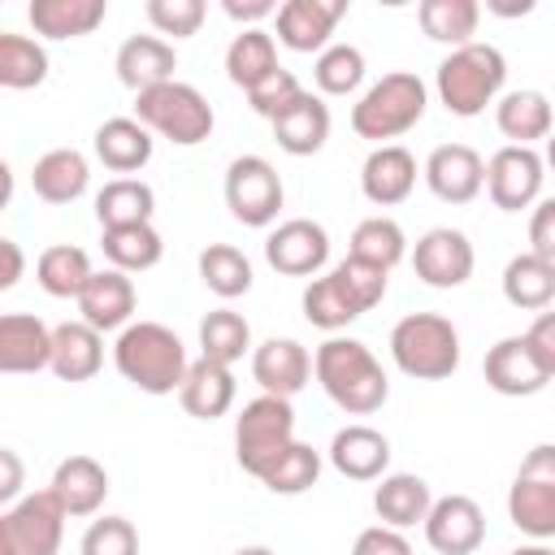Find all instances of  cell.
I'll list each match as a JSON object with an SVG mask.
<instances>
[{"mask_svg":"<svg viewBox=\"0 0 555 555\" xmlns=\"http://www.w3.org/2000/svg\"><path fill=\"white\" fill-rule=\"evenodd\" d=\"M204 17H208L204 0H147V22L160 35H173V39L195 35L204 26Z\"/></svg>","mask_w":555,"mask_h":555,"instance_id":"obj_48","label":"cell"},{"mask_svg":"<svg viewBox=\"0 0 555 555\" xmlns=\"http://www.w3.org/2000/svg\"><path fill=\"white\" fill-rule=\"evenodd\" d=\"M425 542L438 555H473L486 542V512L468 494H442L425 516Z\"/></svg>","mask_w":555,"mask_h":555,"instance_id":"obj_14","label":"cell"},{"mask_svg":"<svg viewBox=\"0 0 555 555\" xmlns=\"http://www.w3.org/2000/svg\"><path fill=\"white\" fill-rule=\"evenodd\" d=\"M481 369H486V386L499 390V395H507V399H529V395H538L551 382V373L542 369V360H538V351L529 347L525 334L499 338L486 351V364Z\"/></svg>","mask_w":555,"mask_h":555,"instance_id":"obj_15","label":"cell"},{"mask_svg":"<svg viewBox=\"0 0 555 555\" xmlns=\"http://www.w3.org/2000/svg\"><path fill=\"white\" fill-rule=\"evenodd\" d=\"M78 312L91 330L108 334V330H126L130 312H134V282L121 269H95L91 282L78 295Z\"/></svg>","mask_w":555,"mask_h":555,"instance_id":"obj_19","label":"cell"},{"mask_svg":"<svg viewBox=\"0 0 555 555\" xmlns=\"http://www.w3.org/2000/svg\"><path fill=\"white\" fill-rule=\"evenodd\" d=\"M104 13H108L104 0H30V9H26L35 35H43V39L91 35L104 22Z\"/></svg>","mask_w":555,"mask_h":555,"instance_id":"obj_33","label":"cell"},{"mask_svg":"<svg viewBox=\"0 0 555 555\" xmlns=\"http://www.w3.org/2000/svg\"><path fill=\"white\" fill-rule=\"evenodd\" d=\"M529 251L555 260V195L551 199H538V208L529 217Z\"/></svg>","mask_w":555,"mask_h":555,"instance_id":"obj_51","label":"cell"},{"mask_svg":"<svg viewBox=\"0 0 555 555\" xmlns=\"http://www.w3.org/2000/svg\"><path fill=\"white\" fill-rule=\"evenodd\" d=\"M486 9H490V13H503V17H516V13H529L533 4H529V0H520V4H499V0H490Z\"/></svg>","mask_w":555,"mask_h":555,"instance_id":"obj_56","label":"cell"},{"mask_svg":"<svg viewBox=\"0 0 555 555\" xmlns=\"http://www.w3.org/2000/svg\"><path fill=\"white\" fill-rule=\"evenodd\" d=\"M225 17L234 22H260V17H278V4L273 0H221Z\"/></svg>","mask_w":555,"mask_h":555,"instance_id":"obj_53","label":"cell"},{"mask_svg":"<svg viewBox=\"0 0 555 555\" xmlns=\"http://www.w3.org/2000/svg\"><path fill=\"white\" fill-rule=\"evenodd\" d=\"M91 273H95L91 256L82 247H74V243H56V247L39 251V260H35V282L52 299H78L82 286L91 282Z\"/></svg>","mask_w":555,"mask_h":555,"instance_id":"obj_36","label":"cell"},{"mask_svg":"<svg viewBox=\"0 0 555 555\" xmlns=\"http://www.w3.org/2000/svg\"><path fill=\"white\" fill-rule=\"evenodd\" d=\"M503 82H507V61L494 43L473 39V43L447 52L438 65V100L455 117H477V113H486V104H499Z\"/></svg>","mask_w":555,"mask_h":555,"instance_id":"obj_3","label":"cell"},{"mask_svg":"<svg viewBox=\"0 0 555 555\" xmlns=\"http://www.w3.org/2000/svg\"><path fill=\"white\" fill-rule=\"evenodd\" d=\"M100 247H104L108 264H113V269H121V273H143V269L160 264V256H165L160 230H156L152 221H143V225H117V230H104V234H100Z\"/></svg>","mask_w":555,"mask_h":555,"instance_id":"obj_38","label":"cell"},{"mask_svg":"<svg viewBox=\"0 0 555 555\" xmlns=\"http://www.w3.org/2000/svg\"><path fill=\"white\" fill-rule=\"evenodd\" d=\"M503 299L525 312H546L555 299V260L538 251H520L503 269Z\"/></svg>","mask_w":555,"mask_h":555,"instance_id":"obj_32","label":"cell"},{"mask_svg":"<svg viewBox=\"0 0 555 555\" xmlns=\"http://www.w3.org/2000/svg\"><path fill=\"white\" fill-rule=\"evenodd\" d=\"M269 126H273V139H278V147H282L286 156H312V152H321L325 139H330V108H325L321 95L304 91V95H299L282 117H273Z\"/></svg>","mask_w":555,"mask_h":555,"instance_id":"obj_26","label":"cell"},{"mask_svg":"<svg viewBox=\"0 0 555 555\" xmlns=\"http://www.w3.org/2000/svg\"><path fill=\"white\" fill-rule=\"evenodd\" d=\"M347 256L369 260V264H377V269L390 273V269L408 256V238H403V230H399L395 217H364V221L351 230V251H347Z\"/></svg>","mask_w":555,"mask_h":555,"instance_id":"obj_43","label":"cell"},{"mask_svg":"<svg viewBox=\"0 0 555 555\" xmlns=\"http://www.w3.org/2000/svg\"><path fill=\"white\" fill-rule=\"evenodd\" d=\"M494 121H499L503 139H512L516 147H533L538 139H551L555 104H551L542 91L520 87V91L499 95V104H494Z\"/></svg>","mask_w":555,"mask_h":555,"instance_id":"obj_25","label":"cell"},{"mask_svg":"<svg viewBox=\"0 0 555 555\" xmlns=\"http://www.w3.org/2000/svg\"><path fill=\"white\" fill-rule=\"evenodd\" d=\"M78 555H139V533L126 516L91 520L78 542Z\"/></svg>","mask_w":555,"mask_h":555,"instance_id":"obj_46","label":"cell"},{"mask_svg":"<svg viewBox=\"0 0 555 555\" xmlns=\"http://www.w3.org/2000/svg\"><path fill=\"white\" fill-rule=\"evenodd\" d=\"M395 364L416 382H442L460 369V330L438 312H408L390 330Z\"/></svg>","mask_w":555,"mask_h":555,"instance_id":"obj_5","label":"cell"},{"mask_svg":"<svg viewBox=\"0 0 555 555\" xmlns=\"http://www.w3.org/2000/svg\"><path fill=\"white\" fill-rule=\"evenodd\" d=\"M234 555H273V551H269V546H238Z\"/></svg>","mask_w":555,"mask_h":555,"instance_id":"obj_59","label":"cell"},{"mask_svg":"<svg viewBox=\"0 0 555 555\" xmlns=\"http://www.w3.org/2000/svg\"><path fill=\"white\" fill-rule=\"evenodd\" d=\"M473 243L464 230H451V225H438V230H425L412 247V269L425 286L434 291H451V286H464L473 278Z\"/></svg>","mask_w":555,"mask_h":555,"instance_id":"obj_12","label":"cell"},{"mask_svg":"<svg viewBox=\"0 0 555 555\" xmlns=\"http://www.w3.org/2000/svg\"><path fill=\"white\" fill-rule=\"evenodd\" d=\"M312 82L321 95H351L364 82V52L356 43H330L312 65Z\"/></svg>","mask_w":555,"mask_h":555,"instance_id":"obj_44","label":"cell"},{"mask_svg":"<svg viewBox=\"0 0 555 555\" xmlns=\"http://www.w3.org/2000/svg\"><path fill=\"white\" fill-rule=\"evenodd\" d=\"M416 186V160L408 147L399 143H386V147H373L369 160L360 165V191L369 204L377 208H390V204H403Z\"/></svg>","mask_w":555,"mask_h":555,"instance_id":"obj_21","label":"cell"},{"mask_svg":"<svg viewBox=\"0 0 555 555\" xmlns=\"http://www.w3.org/2000/svg\"><path fill=\"white\" fill-rule=\"evenodd\" d=\"M264 260L286 278H312L330 260V234L312 217H291L264 238Z\"/></svg>","mask_w":555,"mask_h":555,"instance_id":"obj_13","label":"cell"},{"mask_svg":"<svg viewBox=\"0 0 555 555\" xmlns=\"http://www.w3.org/2000/svg\"><path fill=\"white\" fill-rule=\"evenodd\" d=\"M251 377L260 382L264 395H278V399H291L308 386L312 377V356L304 343L295 338H264L256 351H251Z\"/></svg>","mask_w":555,"mask_h":555,"instance_id":"obj_18","label":"cell"},{"mask_svg":"<svg viewBox=\"0 0 555 555\" xmlns=\"http://www.w3.org/2000/svg\"><path fill=\"white\" fill-rule=\"evenodd\" d=\"M69 512L52 490H35L4 507L0 516V555H56Z\"/></svg>","mask_w":555,"mask_h":555,"instance_id":"obj_9","label":"cell"},{"mask_svg":"<svg viewBox=\"0 0 555 555\" xmlns=\"http://www.w3.org/2000/svg\"><path fill=\"white\" fill-rule=\"evenodd\" d=\"M434 507V494L425 486V477L416 473H386L373 490V512L382 516V525L390 529H408V525H425Z\"/></svg>","mask_w":555,"mask_h":555,"instance_id":"obj_31","label":"cell"},{"mask_svg":"<svg viewBox=\"0 0 555 555\" xmlns=\"http://www.w3.org/2000/svg\"><path fill=\"white\" fill-rule=\"evenodd\" d=\"M425 182L442 204H473L486 186V160L468 143H442L425 160Z\"/></svg>","mask_w":555,"mask_h":555,"instance_id":"obj_16","label":"cell"},{"mask_svg":"<svg viewBox=\"0 0 555 555\" xmlns=\"http://www.w3.org/2000/svg\"><path fill=\"white\" fill-rule=\"evenodd\" d=\"M542 178H546V160L533 147H499L486 160V191L494 199V208L503 212H520L542 195Z\"/></svg>","mask_w":555,"mask_h":555,"instance_id":"obj_11","label":"cell"},{"mask_svg":"<svg viewBox=\"0 0 555 555\" xmlns=\"http://www.w3.org/2000/svg\"><path fill=\"white\" fill-rule=\"evenodd\" d=\"M199 282L217 299H238L251 291V260L230 243H208L199 251Z\"/></svg>","mask_w":555,"mask_h":555,"instance_id":"obj_41","label":"cell"},{"mask_svg":"<svg viewBox=\"0 0 555 555\" xmlns=\"http://www.w3.org/2000/svg\"><path fill=\"white\" fill-rule=\"evenodd\" d=\"M525 338H529V347L538 351V360H542V369H546V373L555 377V308H546V312H538Z\"/></svg>","mask_w":555,"mask_h":555,"instance_id":"obj_52","label":"cell"},{"mask_svg":"<svg viewBox=\"0 0 555 555\" xmlns=\"http://www.w3.org/2000/svg\"><path fill=\"white\" fill-rule=\"evenodd\" d=\"M351 555H412V546H408V538H403L399 529L373 525V529H364V533L356 538Z\"/></svg>","mask_w":555,"mask_h":555,"instance_id":"obj_50","label":"cell"},{"mask_svg":"<svg viewBox=\"0 0 555 555\" xmlns=\"http://www.w3.org/2000/svg\"><path fill=\"white\" fill-rule=\"evenodd\" d=\"M334 273H338V282L347 286V295L356 299V308L360 312H369V308H377L382 299H386V269H377V264H369V260H356V256H347V260H338L334 264Z\"/></svg>","mask_w":555,"mask_h":555,"instance_id":"obj_47","label":"cell"},{"mask_svg":"<svg viewBox=\"0 0 555 555\" xmlns=\"http://www.w3.org/2000/svg\"><path fill=\"white\" fill-rule=\"evenodd\" d=\"M0 468H4V477H0V499H4V503H13V499H17V490H22V460H17V451H13V447H4V451H0Z\"/></svg>","mask_w":555,"mask_h":555,"instance_id":"obj_54","label":"cell"},{"mask_svg":"<svg viewBox=\"0 0 555 555\" xmlns=\"http://www.w3.org/2000/svg\"><path fill=\"white\" fill-rule=\"evenodd\" d=\"M347 0H286L278 4V43L291 52H325Z\"/></svg>","mask_w":555,"mask_h":555,"instance_id":"obj_17","label":"cell"},{"mask_svg":"<svg viewBox=\"0 0 555 555\" xmlns=\"http://www.w3.org/2000/svg\"><path fill=\"white\" fill-rule=\"evenodd\" d=\"M512 555H555L551 546H542V542H533V546H516Z\"/></svg>","mask_w":555,"mask_h":555,"instance_id":"obj_57","label":"cell"},{"mask_svg":"<svg viewBox=\"0 0 555 555\" xmlns=\"http://www.w3.org/2000/svg\"><path fill=\"white\" fill-rule=\"evenodd\" d=\"M91 182V165L78 147H52L35 160L30 169V186L43 204H74Z\"/></svg>","mask_w":555,"mask_h":555,"instance_id":"obj_28","label":"cell"},{"mask_svg":"<svg viewBox=\"0 0 555 555\" xmlns=\"http://www.w3.org/2000/svg\"><path fill=\"white\" fill-rule=\"evenodd\" d=\"M330 464L351 481H382L390 464V438L373 425H343L330 442Z\"/></svg>","mask_w":555,"mask_h":555,"instance_id":"obj_22","label":"cell"},{"mask_svg":"<svg viewBox=\"0 0 555 555\" xmlns=\"http://www.w3.org/2000/svg\"><path fill=\"white\" fill-rule=\"evenodd\" d=\"M156 212V195L143 178H113L100 186L95 195V217L100 230H117V225H143Z\"/></svg>","mask_w":555,"mask_h":555,"instance_id":"obj_34","label":"cell"},{"mask_svg":"<svg viewBox=\"0 0 555 555\" xmlns=\"http://www.w3.org/2000/svg\"><path fill=\"white\" fill-rule=\"evenodd\" d=\"M95 156L104 169L130 178L134 169H143L152 160V130L139 117H108L95 130Z\"/></svg>","mask_w":555,"mask_h":555,"instance_id":"obj_30","label":"cell"},{"mask_svg":"<svg viewBox=\"0 0 555 555\" xmlns=\"http://www.w3.org/2000/svg\"><path fill=\"white\" fill-rule=\"evenodd\" d=\"M273 69H278V43H273L269 30L247 26V30H238V35L230 39V48H225V74H230L234 87L251 91V87L264 82Z\"/></svg>","mask_w":555,"mask_h":555,"instance_id":"obj_35","label":"cell"},{"mask_svg":"<svg viewBox=\"0 0 555 555\" xmlns=\"http://www.w3.org/2000/svg\"><path fill=\"white\" fill-rule=\"evenodd\" d=\"M173 69H178V52L169 39L160 35H130L121 48H117V78L139 95V91H152L160 82H173Z\"/></svg>","mask_w":555,"mask_h":555,"instance_id":"obj_23","label":"cell"},{"mask_svg":"<svg viewBox=\"0 0 555 555\" xmlns=\"http://www.w3.org/2000/svg\"><path fill=\"white\" fill-rule=\"evenodd\" d=\"M104 364V334L87 321H65L52 330V373L61 382H87Z\"/></svg>","mask_w":555,"mask_h":555,"instance_id":"obj_29","label":"cell"},{"mask_svg":"<svg viewBox=\"0 0 555 555\" xmlns=\"http://www.w3.org/2000/svg\"><path fill=\"white\" fill-rule=\"evenodd\" d=\"M113 364L143 395H173V390H182L186 369H191L182 338L169 325H160V321H130L117 334Z\"/></svg>","mask_w":555,"mask_h":555,"instance_id":"obj_1","label":"cell"},{"mask_svg":"<svg viewBox=\"0 0 555 555\" xmlns=\"http://www.w3.org/2000/svg\"><path fill=\"white\" fill-rule=\"evenodd\" d=\"M134 117L152 130V134H160V139H169V143H178V147H195V143H204L208 134H212V104L199 95V87H191V82H160V87H152V91H139L134 95Z\"/></svg>","mask_w":555,"mask_h":555,"instance_id":"obj_6","label":"cell"},{"mask_svg":"<svg viewBox=\"0 0 555 555\" xmlns=\"http://www.w3.org/2000/svg\"><path fill=\"white\" fill-rule=\"evenodd\" d=\"M312 373L321 382V390L351 416H369L386 403L390 382L386 369L377 364V356L360 343V338H325L312 356Z\"/></svg>","mask_w":555,"mask_h":555,"instance_id":"obj_2","label":"cell"},{"mask_svg":"<svg viewBox=\"0 0 555 555\" xmlns=\"http://www.w3.org/2000/svg\"><path fill=\"white\" fill-rule=\"evenodd\" d=\"M317 477H321V451H312L308 442H291V451L260 477L264 481V490H273V494H304V490H312L317 486Z\"/></svg>","mask_w":555,"mask_h":555,"instance_id":"obj_45","label":"cell"},{"mask_svg":"<svg viewBox=\"0 0 555 555\" xmlns=\"http://www.w3.org/2000/svg\"><path fill=\"white\" fill-rule=\"evenodd\" d=\"M304 317H308V325L334 334V330L351 325V321L364 317V312L356 308V299L347 295V286L338 282V273L330 269L325 278H312V282L304 286Z\"/></svg>","mask_w":555,"mask_h":555,"instance_id":"obj_39","label":"cell"},{"mask_svg":"<svg viewBox=\"0 0 555 555\" xmlns=\"http://www.w3.org/2000/svg\"><path fill=\"white\" fill-rule=\"evenodd\" d=\"M542 160H546V169L555 173V130H551V139H546V156H542Z\"/></svg>","mask_w":555,"mask_h":555,"instance_id":"obj_58","label":"cell"},{"mask_svg":"<svg viewBox=\"0 0 555 555\" xmlns=\"http://www.w3.org/2000/svg\"><path fill=\"white\" fill-rule=\"evenodd\" d=\"M234 390H238V386H234L230 364H217V360L199 356V360H191V369H186V382H182V390H178V403H182V412L195 416V421H217V416L230 412Z\"/></svg>","mask_w":555,"mask_h":555,"instance_id":"obj_24","label":"cell"},{"mask_svg":"<svg viewBox=\"0 0 555 555\" xmlns=\"http://www.w3.org/2000/svg\"><path fill=\"white\" fill-rule=\"evenodd\" d=\"M416 17L434 43H451V52H455V48L473 43L477 22H481V4L477 0H421Z\"/></svg>","mask_w":555,"mask_h":555,"instance_id":"obj_37","label":"cell"},{"mask_svg":"<svg viewBox=\"0 0 555 555\" xmlns=\"http://www.w3.org/2000/svg\"><path fill=\"white\" fill-rule=\"evenodd\" d=\"M507 516L520 533L546 542L555 538V442H538L507 490Z\"/></svg>","mask_w":555,"mask_h":555,"instance_id":"obj_8","label":"cell"},{"mask_svg":"<svg viewBox=\"0 0 555 555\" xmlns=\"http://www.w3.org/2000/svg\"><path fill=\"white\" fill-rule=\"evenodd\" d=\"M282 178L264 156H234L225 169V208L234 212V221L243 225H273L282 212Z\"/></svg>","mask_w":555,"mask_h":555,"instance_id":"obj_10","label":"cell"},{"mask_svg":"<svg viewBox=\"0 0 555 555\" xmlns=\"http://www.w3.org/2000/svg\"><path fill=\"white\" fill-rule=\"evenodd\" d=\"M199 351H204L208 360H217V364H234V360H243L247 351H256V347H251V325H247V317L234 312V308H212V312L199 321Z\"/></svg>","mask_w":555,"mask_h":555,"instance_id":"obj_40","label":"cell"},{"mask_svg":"<svg viewBox=\"0 0 555 555\" xmlns=\"http://www.w3.org/2000/svg\"><path fill=\"white\" fill-rule=\"evenodd\" d=\"M48 490L61 499V507L69 516H95L100 503H104V494H108V473L91 455H69V460L56 464Z\"/></svg>","mask_w":555,"mask_h":555,"instance_id":"obj_27","label":"cell"},{"mask_svg":"<svg viewBox=\"0 0 555 555\" xmlns=\"http://www.w3.org/2000/svg\"><path fill=\"white\" fill-rule=\"evenodd\" d=\"M48 78V52L30 35H0V87L9 91H30Z\"/></svg>","mask_w":555,"mask_h":555,"instance_id":"obj_42","label":"cell"},{"mask_svg":"<svg viewBox=\"0 0 555 555\" xmlns=\"http://www.w3.org/2000/svg\"><path fill=\"white\" fill-rule=\"evenodd\" d=\"M0 260H4V269H0V286L9 291V286H17V278H22V247H17L13 238H0Z\"/></svg>","mask_w":555,"mask_h":555,"instance_id":"obj_55","label":"cell"},{"mask_svg":"<svg viewBox=\"0 0 555 555\" xmlns=\"http://www.w3.org/2000/svg\"><path fill=\"white\" fill-rule=\"evenodd\" d=\"M425 104H429V91H425V82L416 74H408V69L382 74L351 104V130L360 139H373L377 147H386V139L408 134L425 117Z\"/></svg>","mask_w":555,"mask_h":555,"instance_id":"obj_4","label":"cell"},{"mask_svg":"<svg viewBox=\"0 0 555 555\" xmlns=\"http://www.w3.org/2000/svg\"><path fill=\"white\" fill-rule=\"evenodd\" d=\"M291 442H295V408H291V399L260 395V399L243 403V412L234 421V455H238L243 473H251L260 481L291 451Z\"/></svg>","mask_w":555,"mask_h":555,"instance_id":"obj_7","label":"cell"},{"mask_svg":"<svg viewBox=\"0 0 555 555\" xmlns=\"http://www.w3.org/2000/svg\"><path fill=\"white\" fill-rule=\"evenodd\" d=\"M299 95H304L299 78H295L291 69H282V65H278L264 82H256V87L247 91V104H251V113H260V117H269V121H273V117H282Z\"/></svg>","mask_w":555,"mask_h":555,"instance_id":"obj_49","label":"cell"},{"mask_svg":"<svg viewBox=\"0 0 555 555\" xmlns=\"http://www.w3.org/2000/svg\"><path fill=\"white\" fill-rule=\"evenodd\" d=\"M52 369V330L30 312L0 317V373H39Z\"/></svg>","mask_w":555,"mask_h":555,"instance_id":"obj_20","label":"cell"}]
</instances>
